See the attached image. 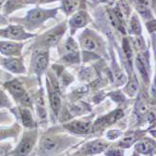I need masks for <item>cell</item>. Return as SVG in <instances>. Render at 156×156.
I'll list each match as a JSON object with an SVG mask.
<instances>
[{"label":"cell","mask_w":156,"mask_h":156,"mask_svg":"<svg viewBox=\"0 0 156 156\" xmlns=\"http://www.w3.org/2000/svg\"><path fill=\"white\" fill-rule=\"evenodd\" d=\"M55 14H57V9H43L41 8H35L30 9L24 20L19 22L24 25L23 27L29 30H33L40 27L49 18L54 17Z\"/></svg>","instance_id":"cell-1"},{"label":"cell","mask_w":156,"mask_h":156,"mask_svg":"<svg viewBox=\"0 0 156 156\" xmlns=\"http://www.w3.org/2000/svg\"><path fill=\"white\" fill-rule=\"evenodd\" d=\"M68 137H63L58 135L54 133H47L44 135L39 143L40 154L41 155H51L54 153H58L59 151L63 149L64 144L67 141Z\"/></svg>","instance_id":"cell-2"},{"label":"cell","mask_w":156,"mask_h":156,"mask_svg":"<svg viewBox=\"0 0 156 156\" xmlns=\"http://www.w3.org/2000/svg\"><path fill=\"white\" fill-rule=\"evenodd\" d=\"M38 138V132L34 129H28V131L25 132L23 137L17 145V147L10 151L9 156H27L32 151L33 147Z\"/></svg>","instance_id":"cell-3"},{"label":"cell","mask_w":156,"mask_h":156,"mask_svg":"<svg viewBox=\"0 0 156 156\" xmlns=\"http://www.w3.org/2000/svg\"><path fill=\"white\" fill-rule=\"evenodd\" d=\"M5 87L8 90V91L12 96V98L15 100L17 103H19L22 107H31V100L27 93L24 86L18 80H12L5 84Z\"/></svg>","instance_id":"cell-4"},{"label":"cell","mask_w":156,"mask_h":156,"mask_svg":"<svg viewBox=\"0 0 156 156\" xmlns=\"http://www.w3.org/2000/svg\"><path fill=\"white\" fill-rule=\"evenodd\" d=\"M49 63V52L47 49L38 48L34 51L32 55V63L31 68L34 73L41 77L48 67Z\"/></svg>","instance_id":"cell-5"},{"label":"cell","mask_w":156,"mask_h":156,"mask_svg":"<svg viewBox=\"0 0 156 156\" xmlns=\"http://www.w3.org/2000/svg\"><path fill=\"white\" fill-rule=\"evenodd\" d=\"M66 30L65 24L60 25L57 27H54L53 29L49 30L47 33H45L40 41L41 49H46L52 46H55L58 44L59 41L61 40L62 36L64 35V32Z\"/></svg>","instance_id":"cell-6"},{"label":"cell","mask_w":156,"mask_h":156,"mask_svg":"<svg viewBox=\"0 0 156 156\" xmlns=\"http://www.w3.org/2000/svg\"><path fill=\"white\" fill-rule=\"evenodd\" d=\"M34 36L35 35L26 32L24 27L19 25H9L3 29H0V38H5L9 40L23 41Z\"/></svg>","instance_id":"cell-7"},{"label":"cell","mask_w":156,"mask_h":156,"mask_svg":"<svg viewBox=\"0 0 156 156\" xmlns=\"http://www.w3.org/2000/svg\"><path fill=\"white\" fill-rule=\"evenodd\" d=\"M123 116H124L123 111H122L121 109H118V110L113 111V112L109 113L106 116L99 118L93 123L92 133L93 132H101V131L105 130V128L114 124L116 121H118Z\"/></svg>","instance_id":"cell-8"},{"label":"cell","mask_w":156,"mask_h":156,"mask_svg":"<svg viewBox=\"0 0 156 156\" xmlns=\"http://www.w3.org/2000/svg\"><path fill=\"white\" fill-rule=\"evenodd\" d=\"M135 151L140 155L153 156L156 154V141L151 137L141 138L136 143Z\"/></svg>","instance_id":"cell-9"},{"label":"cell","mask_w":156,"mask_h":156,"mask_svg":"<svg viewBox=\"0 0 156 156\" xmlns=\"http://www.w3.org/2000/svg\"><path fill=\"white\" fill-rule=\"evenodd\" d=\"M93 123L90 120H74L64 125V128L75 135H88L92 133Z\"/></svg>","instance_id":"cell-10"},{"label":"cell","mask_w":156,"mask_h":156,"mask_svg":"<svg viewBox=\"0 0 156 156\" xmlns=\"http://www.w3.org/2000/svg\"><path fill=\"white\" fill-rule=\"evenodd\" d=\"M109 148V143L104 139H95L87 142L80 150V152L84 155H94L104 152Z\"/></svg>","instance_id":"cell-11"},{"label":"cell","mask_w":156,"mask_h":156,"mask_svg":"<svg viewBox=\"0 0 156 156\" xmlns=\"http://www.w3.org/2000/svg\"><path fill=\"white\" fill-rule=\"evenodd\" d=\"M23 42H14L10 41H0V54L6 57H20L23 50Z\"/></svg>","instance_id":"cell-12"},{"label":"cell","mask_w":156,"mask_h":156,"mask_svg":"<svg viewBox=\"0 0 156 156\" xmlns=\"http://www.w3.org/2000/svg\"><path fill=\"white\" fill-rule=\"evenodd\" d=\"M1 61V65L4 68L9 72H12L13 73H26V68L23 63V59L21 58H14L10 57L8 58H0Z\"/></svg>","instance_id":"cell-13"},{"label":"cell","mask_w":156,"mask_h":156,"mask_svg":"<svg viewBox=\"0 0 156 156\" xmlns=\"http://www.w3.org/2000/svg\"><path fill=\"white\" fill-rule=\"evenodd\" d=\"M47 85H48L47 87H48L50 106L55 116H58L61 106V98L59 95L58 87H57V85H55L54 83H49L48 81H47Z\"/></svg>","instance_id":"cell-14"},{"label":"cell","mask_w":156,"mask_h":156,"mask_svg":"<svg viewBox=\"0 0 156 156\" xmlns=\"http://www.w3.org/2000/svg\"><path fill=\"white\" fill-rule=\"evenodd\" d=\"M62 53L64 54V58L69 62H74L78 58V47L75 41L69 38L62 44Z\"/></svg>","instance_id":"cell-15"},{"label":"cell","mask_w":156,"mask_h":156,"mask_svg":"<svg viewBox=\"0 0 156 156\" xmlns=\"http://www.w3.org/2000/svg\"><path fill=\"white\" fill-rule=\"evenodd\" d=\"M140 136H142V133H140V132L128 133L119 141L118 147L122 148V149H127V148L131 147L133 143H136L138 140H140L141 139Z\"/></svg>","instance_id":"cell-16"},{"label":"cell","mask_w":156,"mask_h":156,"mask_svg":"<svg viewBox=\"0 0 156 156\" xmlns=\"http://www.w3.org/2000/svg\"><path fill=\"white\" fill-rule=\"evenodd\" d=\"M88 22V17L85 12H79L75 13L73 18L70 21V27L73 29V32H74L77 28H80L84 26H86Z\"/></svg>","instance_id":"cell-17"},{"label":"cell","mask_w":156,"mask_h":156,"mask_svg":"<svg viewBox=\"0 0 156 156\" xmlns=\"http://www.w3.org/2000/svg\"><path fill=\"white\" fill-rule=\"evenodd\" d=\"M19 114L21 117V120L23 125L27 129H34L35 128V122L33 116L30 112L29 108L27 107H20L19 108Z\"/></svg>","instance_id":"cell-18"},{"label":"cell","mask_w":156,"mask_h":156,"mask_svg":"<svg viewBox=\"0 0 156 156\" xmlns=\"http://www.w3.org/2000/svg\"><path fill=\"white\" fill-rule=\"evenodd\" d=\"M81 44L82 47L87 51H96L98 49V41L94 36L91 34H85L81 38Z\"/></svg>","instance_id":"cell-19"},{"label":"cell","mask_w":156,"mask_h":156,"mask_svg":"<svg viewBox=\"0 0 156 156\" xmlns=\"http://www.w3.org/2000/svg\"><path fill=\"white\" fill-rule=\"evenodd\" d=\"M136 64L141 76L143 77V79L149 80V69L147 67L146 62H145V58L142 57V55H137L136 59Z\"/></svg>","instance_id":"cell-20"},{"label":"cell","mask_w":156,"mask_h":156,"mask_svg":"<svg viewBox=\"0 0 156 156\" xmlns=\"http://www.w3.org/2000/svg\"><path fill=\"white\" fill-rule=\"evenodd\" d=\"M137 12L144 17H150L151 12L149 9V0H133Z\"/></svg>","instance_id":"cell-21"},{"label":"cell","mask_w":156,"mask_h":156,"mask_svg":"<svg viewBox=\"0 0 156 156\" xmlns=\"http://www.w3.org/2000/svg\"><path fill=\"white\" fill-rule=\"evenodd\" d=\"M90 107L87 106V104L83 103H76L74 105H72L70 106V113L74 117L78 115H82L84 113H87L90 111Z\"/></svg>","instance_id":"cell-22"},{"label":"cell","mask_w":156,"mask_h":156,"mask_svg":"<svg viewBox=\"0 0 156 156\" xmlns=\"http://www.w3.org/2000/svg\"><path fill=\"white\" fill-rule=\"evenodd\" d=\"M78 5H79L78 0H63L62 9L67 14H71L77 9Z\"/></svg>","instance_id":"cell-23"},{"label":"cell","mask_w":156,"mask_h":156,"mask_svg":"<svg viewBox=\"0 0 156 156\" xmlns=\"http://www.w3.org/2000/svg\"><path fill=\"white\" fill-rule=\"evenodd\" d=\"M12 106L10 100L4 90H0V109L1 108H10Z\"/></svg>","instance_id":"cell-24"},{"label":"cell","mask_w":156,"mask_h":156,"mask_svg":"<svg viewBox=\"0 0 156 156\" xmlns=\"http://www.w3.org/2000/svg\"><path fill=\"white\" fill-rule=\"evenodd\" d=\"M130 27H131V30L133 34H140L141 33V27H140V23L138 19L136 18V16H133V18L131 19V22H130Z\"/></svg>","instance_id":"cell-25"},{"label":"cell","mask_w":156,"mask_h":156,"mask_svg":"<svg viewBox=\"0 0 156 156\" xmlns=\"http://www.w3.org/2000/svg\"><path fill=\"white\" fill-rule=\"evenodd\" d=\"M105 156H124V150L119 147L110 148L105 151Z\"/></svg>","instance_id":"cell-26"},{"label":"cell","mask_w":156,"mask_h":156,"mask_svg":"<svg viewBox=\"0 0 156 156\" xmlns=\"http://www.w3.org/2000/svg\"><path fill=\"white\" fill-rule=\"evenodd\" d=\"M12 146L10 143L0 142V156H9L12 151Z\"/></svg>","instance_id":"cell-27"},{"label":"cell","mask_w":156,"mask_h":156,"mask_svg":"<svg viewBox=\"0 0 156 156\" xmlns=\"http://www.w3.org/2000/svg\"><path fill=\"white\" fill-rule=\"evenodd\" d=\"M122 135V133L119 130H109L106 133V138L109 140H115Z\"/></svg>","instance_id":"cell-28"},{"label":"cell","mask_w":156,"mask_h":156,"mask_svg":"<svg viewBox=\"0 0 156 156\" xmlns=\"http://www.w3.org/2000/svg\"><path fill=\"white\" fill-rule=\"evenodd\" d=\"M49 2L52 0H23L24 4H40V3H44V2Z\"/></svg>","instance_id":"cell-29"},{"label":"cell","mask_w":156,"mask_h":156,"mask_svg":"<svg viewBox=\"0 0 156 156\" xmlns=\"http://www.w3.org/2000/svg\"><path fill=\"white\" fill-rule=\"evenodd\" d=\"M9 119V115L6 112H0V123H2V122H5V121H8Z\"/></svg>","instance_id":"cell-30"},{"label":"cell","mask_w":156,"mask_h":156,"mask_svg":"<svg viewBox=\"0 0 156 156\" xmlns=\"http://www.w3.org/2000/svg\"><path fill=\"white\" fill-rule=\"evenodd\" d=\"M151 133V135L155 138V141H156V129H154V130H152V131H151L150 132Z\"/></svg>","instance_id":"cell-31"},{"label":"cell","mask_w":156,"mask_h":156,"mask_svg":"<svg viewBox=\"0 0 156 156\" xmlns=\"http://www.w3.org/2000/svg\"><path fill=\"white\" fill-rule=\"evenodd\" d=\"M103 2H108V3H112V2H115L116 0H102Z\"/></svg>","instance_id":"cell-32"},{"label":"cell","mask_w":156,"mask_h":156,"mask_svg":"<svg viewBox=\"0 0 156 156\" xmlns=\"http://www.w3.org/2000/svg\"><path fill=\"white\" fill-rule=\"evenodd\" d=\"M5 1H6V0H0V8L3 6V4L5 3Z\"/></svg>","instance_id":"cell-33"}]
</instances>
